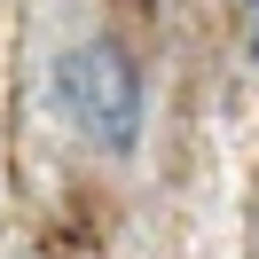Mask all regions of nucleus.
<instances>
[{
	"label": "nucleus",
	"instance_id": "f03ea898",
	"mask_svg": "<svg viewBox=\"0 0 259 259\" xmlns=\"http://www.w3.org/2000/svg\"><path fill=\"white\" fill-rule=\"evenodd\" d=\"M251 55H259V0H251Z\"/></svg>",
	"mask_w": 259,
	"mask_h": 259
},
{
	"label": "nucleus",
	"instance_id": "f257e3e1",
	"mask_svg": "<svg viewBox=\"0 0 259 259\" xmlns=\"http://www.w3.org/2000/svg\"><path fill=\"white\" fill-rule=\"evenodd\" d=\"M55 102L63 118L102 149H134V126H142V79L134 63L110 48V39H87L55 63Z\"/></svg>",
	"mask_w": 259,
	"mask_h": 259
}]
</instances>
